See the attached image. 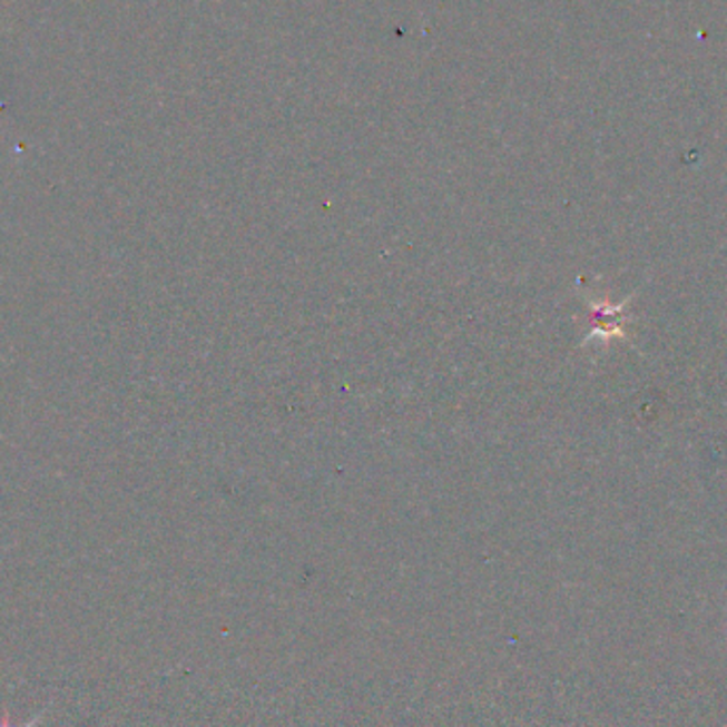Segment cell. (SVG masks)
<instances>
[{"mask_svg":"<svg viewBox=\"0 0 727 727\" xmlns=\"http://www.w3.org/2000/svg\"><path fill=\"white\" fill-rule=\"evenodd\" d=\"M628 305L630 301H623L619 305L609 303H589V338H612L626 334V322H628Z\"/></svg>","mask_w":727,"mask_h":727,"instance_id":"cell-1","label":"cell"},{"mask_svg":"<svg viewBox=\"0 0 727 727\" xmlns=\"http://www.w3.org/2000/svg\"><path fill=\"white\" fill-rule=\"evenodd\" d=\"M41 719H43V713H39V715L35 717V719H30V721H28V724H26L24 727H37V724H39ZM0 727H13V726L9 724V717H2V719H0Z\"/></svg>","mask_w":727,"mask_h":727,"instance_id":"cell-2","label":"cell"}]
</instances>
